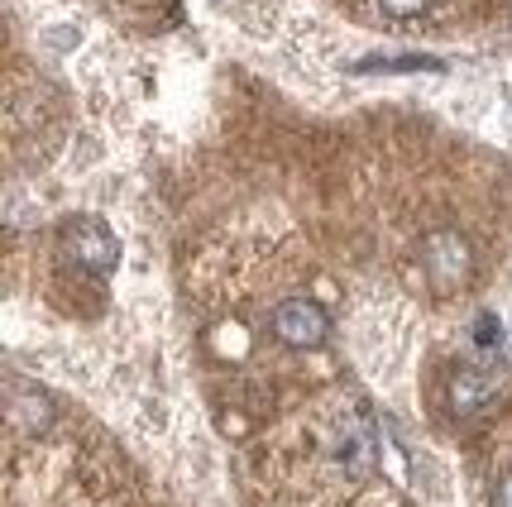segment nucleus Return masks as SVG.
<instances>
[{
  "label": "nucleus",
  "mask_w": 512,
  "mask_h": 507,
  "mask_svg": "<svg viewBox=\"0 0 512 507\" xmlns=\"http://www.w3.org/2000/svg\"><path fill=\"white\" fill-rule=\"evenodd\" d=\"M498 397V378L489 369H460L450 378V412L455 417H474Z\"/></svg>",
  "instance_id": "nucleus-4"
},
{
  "label": "nucleus",
  "mask_w": 512,
  "mask_h": 507,
  "mask_svg": "<svg viewBox=\"0 0 512 507\" xmlns=\"http://www.w3.org/2000/svg\"><path fill=\"white\" fill-rule=\"evenodd\" d=\"M58 417V407H53V397L44 388H34V383H15V393H10V421L20 426V431H48Z\"/></svg>",
  "instance_id": "nucleus-5"
},
{
  "label": "nucleus",
  "mask_w": 512,
  "mask_h": 507,
  "mask_svg": "<svg viewBox=\"0 0 512 507\" xmlns=\"http://www.w3.org/2000/svg\"><path fill=\"white\" fill-rule=\"evenodd\" d=\"M422 273L441 287V292L465 287L469 273H474V244H469L460 230H431L422 240Z\"/></svg>",
  "instance_id": "nucleus-3"
},
{
  "label": "nucleus",
  "mask_w": 512,
  "mask_h": 507,
  "mask_svg": "<svg viewBox=\"0 0 512 507\" xmlns=\"http://www.w3.org/2000/svg\"><path fill=\"white\" fill-rule=\"evenodd\" d=\"M268 331H273L278 345H288V350H316V345H326V335H331V316H326V307L312 302V297H288V302L273 307Z\"/></svg>",
  "instance_id": "nucleus-2"
},
{
  "label": "nucleus",
  "mask_w": 512,
  "mask_h": 507,
  "mask_svg": "<svg viewBox=\"0 0 512 507\" xmlns=\"http://www.w3.org/2000/svg\"><path fill=\"white\" fill-rule=\"evenodd\" d=\"M493 507H512V474L508 479H498V488H493Z\"/></svg>",
  "instance_id": "nucleus-9"
},
{
  "label": "nucleus",
  "mask_w": 512,
  "mask_h": 507,
  "mask_svg": "<svg viewBox=\"0 0 512 507\" xmlns=\"http://www.w3.org/2000/svg\"><path fill=\"white\" fill-rule=\"evenodd\" d=\"M498 340H503V326H498V316H493V311H479V321H474V345L493 350Z\"/></svg>",
  "instance_id": "nucleus-7"
},
{
  "label": "nucleus",
  "mask_w": 512,
  "mask_h": 507,
  "mask_svg": "<svg viewBox=\"0 0 512 507\" xmlns=\"http://www.w3.org/2000/svg\"><path fill=\"white\" fill-rule=\"evenodd\" d=\"M383 15H393V20H417L431 10V0H379Z\"/></svg>",
  "instance_id": "nucleus-8"
},
{
  "label": "nucleus",
  "mask_w": 512,
  "mask_h": 507,
  "mask_svg": "<svg viewBox=\"0 0 512 507\" xmlns=\"http://www.w3.org/2000/svg\"><path fill=\"white\" fill-rule=\"evenodd\" d=\"M335 460L345 464L350 474H369L374 469V441H369V431H345L340 445H335Z\"/></svg>",
  "instance_id": "nucleus-6"
},
{
  "label": "nucleus",
  "mask_w": 512,
  "mask_h": 507,
  "mask_svg": "<svg viewBox=\"0 0 512 507\" xmlns=\"http://www.w3.org/2000/svg\"><path fill=\"white\" fill-rule=\"evenodd\" d=\"M58 244H63L67 264H77L91 278H106L120 264V240L101 216H67L58 230Z\"/></svg>",
  "instance_id": "nucleus-1"
}]
</instances>
